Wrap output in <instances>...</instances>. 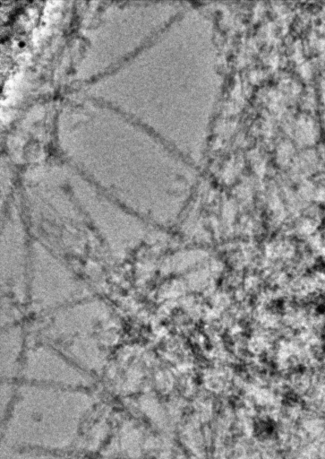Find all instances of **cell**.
Here are the masks:
<instances>
[{
    "label": "cell",
    "mask_w": 325,
    "mask_h": 459,
    "mask_svg": "<svg viewBox=\"0 0 325 459\" xmlns=\"http://www.w3.org/2000/svg\"><path fill=\"white\" fill-rule=\"evenodd\" d=\"M30 253V293L35 307L52 308L78 292V282L70 270L42 246L33 243Z\"/></svg>",
    "instance_id": "cell-1"
},
{
    "label": "cell",
    "mask_w": 325,
    "mask_h": 459,
    "mask_svg": "<svg viewBox=\"0 0 325 459\" xmlns=\"http://www.w3.org/2000/svg\"><path fill=\"white\" fill-rule=\"evenodd\" d=\"M2 226V290L22 300L26 292V234L19 220Z\"/></svg>",
    "instance_id": "cell-2"
}]
</instances>
